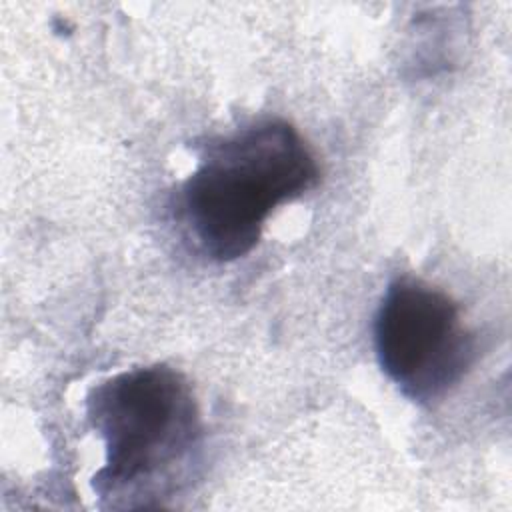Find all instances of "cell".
<instances>
[{
    "label": "cell",
    "mask_w": 512,
    "mask_h": 512,
    "mask_svg": "<svg viewBox=\"0 0 512 512\" xmlns=\"http://www.w3.org/2000/svg\"><path fill=\"white\" fill-rule=\"evenodd\" d=\"M374 350L398 390L426 404L466 376L476 360V338L446 292L416 278H396L374 316Z\"/></svg>",
    "instance_id": "cell-3"
},
{
    "label": "cell",
    "mask_w": 512,
    "mask_h": 512,
    "mask_svg": "<svg viewBox=\"0 0 512 512\" xmlns=\"http://www.w3.org/2000/svg\"><path fill=\"white\" fill-rule=\"evenodd\" d=\"M86 414L104 442V466L92 480L100 496L166 478L202 438L194 392L166 364L130 368L98 382L86 398Z\"/></svg>",
    "instance_id": "cell-2"
},
{
    "label": "cell",
    "mask_w": 512,
    "mask_h": 512,
    "mask_svg": "<svg viewBox=\"0 0 512 512\" xmlns=\"http://www.w3.org/2000/svg\"><path fill=\"white\" fill-rule=\"evenodd\" d=\"M318 176L292 124L256 122L208 148L182 186V212L202 252L230 262L250 254L270 212L306 194Z\"/></svg>",
    "instance_id": "cell-1"
}]
</instances>
